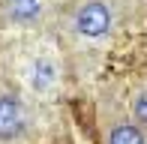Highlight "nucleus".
Here are the masks:
<instances>
[{
	"label": "nucleus",
	"instance_id": "nucleus-1",
	"mask_svg": "<svg viewBox=\"0 0 147 144\" xmlns=\"http://www.w3.org/2000/svg\"><path fill=\"white\" fill-rule=\"evenodd\" d=\"M111 24H114V15L105 0H84L72 15V30L87 42L105 39L111 33Z\"/></svg>",
	"mask_w": 147,
	"mask_h": 144
},
{
	"label": "nucleus",
	"instance_id": "nucleus-2",
	"mask_svg": "<svg viewBox=\"0 0 147 144\" xmlns=\"http://www.w3.org/2000/svg\"><path fill=\"white\" fill-rule=\"evenodd\" d=\"M27 105L15 93H0V141H15L27 132Z\"/></svg>",
	"mask_w": 147,
	"mask_h": 144
},
{
	"label": "nucleus",
	"instance_id": "nucleus-3",
	"mask_svg": "<svg viewBox=\"0 0 147 144\" xmlns=\"http://www.w3.org/2000/svg\"><path fill=\"white\" fill-rule=\"evenodd\" d=\"M57 63L51 60V57H45V54H39V57H33V60L27 63V84H30V90L33 93H39V96H51L57 90Z\"/></svg>",
	"mask_w": 147,
	"mask_h": 144
},
{
	"label": "nucleus",
	"instance_id": "nucleus-4",
	"mask_svg": "<svg viewBox=\"0 0 147 144\" xmlns=\"http://www.w3.org/2000/svg\"><path fill=\"white\" fill-rule=\"evenodd\" d=\"M6 3V15L18 24H33L42 15V0H3Z\"/></svg>",
	"mask_w": 147,
	"mask_h": 144
},
{
	"label": "nucleus",
	"instance_id": "nucleus-5",
	"mask_svg": "<svg viewBox=\"0 0 147 144\" xmlns=\"http://www.w3.org/2000/svg\"><path fill=\"white\" fill-rule=\"evenodd\" d=\"M108 144H147V138H144V132L138 126L123 123V126H114V129H111Z\"/></svg>",
	"mask_w": 147,
	"mask_h": 144
},
{
	"label": "nucleus",
	"instance_id": "nucleus-6",
	"mask_svg": "<svg viewBox=\"0 0 147 144\" xmlns=\"http://www.w3.org/2000/svg\"><path fill=\"white\" fill-rule=\"evenodd\" d=\"M132 114H135V120L147 123V87L135 93V99H132Z\"/></svg>",
	"mask_w": 147,
	"mask_h": 144
}]
</instances>
